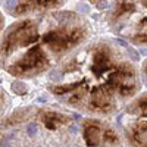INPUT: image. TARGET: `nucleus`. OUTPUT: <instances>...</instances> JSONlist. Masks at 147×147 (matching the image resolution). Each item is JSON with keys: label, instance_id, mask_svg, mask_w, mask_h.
<instances>
[{"label": "nucleus", "instance_id": "obj_1", "mask_svg": "<svg viewBox=\"0 0 147 147\" xmlns=\"http://www.w3.org/2000/svg\"><path fill=\"white\" fill-rule=\"evenodd\" d=\"M38 40V31H37V25L32 21H21L13 24L7 34L5 35L2 47H0V56L7 57L13 50L18 47H24L27 44L35 43Z\"/></svg>", "mask_w": 147, "mask_h": 147}, {"label": "nucleus", "instance_id": "obj_2", "mask_svg": "<svg viewBox=\"0 0 147 147\" xmlns=\"http://www.w3.org/2000/svg\"><path fill=\"white\" fill-rule=\"evenodd\" d=\"M106 85L122 97L132 96L138 88L134 66H131L129 63H121L115 66L106 81Z\"/></svg>", "mask_w": 147, "mask_h": 147}, {"label": "nucleus", "instance_id": "obj_3", "mask_svg": "<svg viewBox=\"0 0 147 147\" xmlns=\"http://www.w3.org/2000/svg\"><path fill=\"white\" fill-rule=\"evenodd\" d=\"M47 65H49V59L44 55L43 49L37 44V46L31 47L18 62L10 65L7 68V71H9V74H12L15 77L32 75V74L41 72L43 69H46Z\"/></svg>", "mask_w": 147, "mask_h": 147}, {"label": "nucleus", "instance_id": "obj_4", "mask_svg": "<svg viewBox=\"0 0 147 147\" xmlns=\"http://www.w3.org/2000/svg\"><path fill=\"white\" fill-rule=\"evenodd\" d=\"M84 140L88 147H103L118 144L116 132L100 121L87 119L84 122Z\"/></svg>", "mask_w": 147, "mask_h": 147}, {"label": "nucleus", "instance_id": "obj_5", "mask_svg": "<svg viewBox=\"0 0 147 147\" xmlns=\"http://www.w3.org/2000/svg\"><path fill=\"white\" fill-rule=\"evenodd\" d=\"M84 37L82 28H62L49 31L43 35V41L52 49L53 52L60 53L66 52L68 49L77 46Z\"/></svg>", "mask_w": 147, "mask_h": 147}, {"label": "nucleus", "instance_id": "obj_6", "mask_svg": "<svg viewBox=\"0 0 147 147\" xmlns=\"http://www.w3.org/2000/svg\"><path fill=\"white\" fill-rule=\"evenodd\" d=\"M90 107L96 112L109 113L113 109V91L106 84L99 85L91 91L90 97Z\"/></svg>", "mask_w": 147, "mask_h": 147}, {"label": "nucleus", "instance_id": "obj_7", "mask_svg": "<svg viewBox=\"0 0 147 147\" xmlns=\"http://www.w3.org/2000/svg\"><path fill=\"white\" fill-rule=\"evenodd\" d=\"M113 62H112V52L107 46H99L93 53V63H91V72L94 77L100 78L105 72L112 71Z\"/></svg>", "mask_w": 147, "mask_h": 147}, {"label": "nucleus", "instance_id": "obj_8", "mask_svg": "<svg viewBox=\"0 0 147 147\" xmlns=\"http://www.w3.org/2000/svg\"><path fill=\"white\" fill-rule=\"evenodd\" d=\"M128 138L134 147H147V122L138 121L128 129Z\"/></svg>", "mask_w": 147, "mask_h": 147}, {"label": "nucleus", "instance_id": "obj_9", "mask_svg": "<svg viewBox=\"0 0 147 147\" xmlns=\"http://www.w3.org/2000/svg\"><path fill=\"white\" fill-rule=\"evenodd\" d=\"M40 119L44 124V127L47 129H57V127L60 125H65L71 122V118L63 115V113H59V112H53V110H43L40 112Z\"/></svg>", "mask_w": 147, "mask_h": 147}, {"label": "nucleus", "instance_id": "obj_10", "mask_svg": "<svg viewBox=\"0 0 147 147\" xmlns=\"http://www.w3.org/2000/svg\"><path fill=\"white\" fill-rule=\"evenodd\" d=\"M127 110L129 113H132V115L147 118V94L141 96L140 99H137L132 105H129Z\"/></svg>", "mask_w": 147, "mask_h": 147}, {"label": "nucleus", "instance_id": "obj_11", "mask_svg": "<svg viewBox=\"0 0 147 147\" xmlns=\"http://www.w3.org/2000/svg\"><path fill=\"white\" fill-rule=\"evenodd\" d=\"M16 2H18V7L13 12L16 15H21L27 10H32L38 6H43V0H16Z\"/></svg>", "mask_w": 147, "mask_h": 147}, {"label": "nucleus", "instance_id": "obj_12", "mask_svg": "<svg viewBox=\"0 0 147 147\" xmlns=\"http://www.w3.org/2000/svg\"><path fill=\"white\" fill-rule=\"evenodd\" d=\"M84 82H87V80H81L78 82H74V84H66V85H55V87H52L50 90L55 93V94H65V93H74L78 87H81V85Z\"/></svg>", "mask_w": 147, "mask_h": 147}, {"label": "nucleus", "instance_id": "obj_13", "mask_svg": "<svg viewBox=\"0 0 147 147\" xmlns=\"http://www.w3.org/2000/svg\"><path fill=\"white\" fill-rule=\"evenodd\" d=\"M87 87H88V81L84 82L81 87H78L75 91L72 93L71 99H69V103H71V105H80V103L84 100L85 94H87Z\"/></svg>", "mask_w": 147, "mask_h": 147}, {"label": "nucleus", "instance_id": "obj_14", "mask_svg": "<svg viewBox=\"0 0 147 147\" xmlns=\"http://www.w3.org/2000/svg\"><path fill=\"white\" fill-rule=\"evenodd\" d=\"M134 9H136V7H134L132 3L122 0V2L118 3V6H116V9H115V12H113V15H112V19H118L119 16L128 13V12H134Z\"/></svg>", "mask_w": 147, "mask_h": 147}, {"label": "nucleus", "instance_id": "obj_15", "mask_svg": "<svg viewBox=\"0 0 147 147\" xmlns=\"http://www.w3.org/2000/svg\"><path fill=\"white\" fill-rule=\"evenodd\" d=\"M12 90H13L16 94H25L27 93V85L21 82V81H15L12 84Z\"/></svg>", "mask_w": 147, "mask_h": 147}, {"label": "nucleus", "instance_id": "obj_16", "mask_svg": "<svg viewBox=\"0 0 147 147\" xmlns=\"http://www.w3.org/2000/svg\"><path fill=\"white\" fill-rule=\"evenodd\" d=\"M56 18L63 22H68V21H74L77 18V15L72 13V12H62V13H56Z\"/></svg>", "mask_w": 147, "mask_h": 147}, {"label": "nucleus", "instance_id": "obj_17", "mask_svg": "<svg viewBox=\"0 0 147 147\" xmlns=\"http://www.w3.org/2000/svg\"><path fill=\"white\" fill-rule=\"evenodd\" d=\"M65 0H43V6L44 7H56L60 6Z\"/></svg>", "mask_w": 147, "mask_h": 147}, {"label": "nucleus", "instance_id": "obj_18", "mask_svg": "<svg viewBox=\"0 0 147 147\" xmlns=\"http://www.w3.org/2000/svg\"><path fill=\"white\" fill-rule=\"evenodd\" d=\"M132 40L138 44H147V32H138L137 35H134Z\"/></svg>", "mask_w": 147, "mask_h": 147}, {"label": "nucleus", "instance_id": "obj_19", "mask_svg": "<svg viewBox=\"0 0 147 147\" xmlns=\"http://www.w3.org/2000/svg\"><path fill=\"white\" fill-rule=\"evenodd\" d=\"M77 9L81 12V13H90V6L87 5V3H78L77 5Z\"/></svg>", "mask_w": 147, "mask_h": 147}, {"label": "nucleus", "instance_id": "obj_20", "mask_svg": "<svg viewBox=\"0 0 147 147\" xmlns=\"http://www.w3.org/2000/svg\"><path fill=\"white\" fill-rule=\"evenodd\" d=\"M27 132H28L30 137H34L35 134H37V125H35V124H30V125L27 127Z\"/></svg>", "mask_w": 147, "mask_h": 147}, {"label": "nucleus", "instance_id": "obj_21", "mask_svg": "<svg viewBox=\"0 0 147 147\" xmlns=\"http://www.w3.org/2000/svg\"><path fill=\"white\" fill-rule=\"evenodd\" d=\"M116 43H119L121 46H124V47H128V44H127V41H125V40H121V38H116Z\"/></svg>", "mask_w": 147, "mask_h": 147}, {"label": "nucleus", "instance_id": "obj_22", "mask_svg": "<svg viewBox=\"0 0 147 147\" xmlns=\"http://www.w3.org/2000/svg\"><path fill=\"white\" fill-rule=\"evenodd\" d=\"M3 22H5V19H3V15L0 13V30H2V27H3Z\"/></svg>", "mask_w": 147, "mask_h": 147}, {"label": "nucleus", "instance_id": "obj_23", "mask_svg": "<svg viewBox=\"0 0 147 147\" xmlns=\"http://www.w3.org/2000/svg\"><path fill=\"white\" fill-rule=\"evenodd\" d=\"M141 3H143V5H144V6L147 7V0H141Z\"/></svg>", "mask_w": 147, "mask_h": 147}, {"label": "nucleus", "instance_id": "obj_24", "mask_svg": "<svg viewBox=\"0 0 147 147\" xmlns=\"http://www.w3.org/2000/svg\"><path fill=\"white\" fill-rule=\"evenodd\" d=\"M144 72H146V77H147V65L144 66Z\"/></svg>", "mask_w": 147, "mask_h": 147}, {"label": "nucleus", "instance_id": "obj_25", "mask_svg": "<svg viewBox=\"0 0 147 147\" xmlns=\"http://www.w3.org/2000/svg\"><path fill=\"white\" fill-rule=\"evenodd\" d=\"M0 100H2V94H0Z\"/></svg>", "mask_w": 147, "mask_h": 147}]
</instances>
